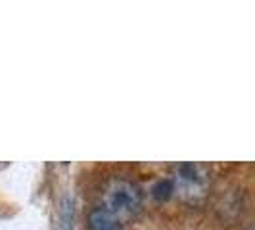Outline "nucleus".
Instances as JSON below:
<instances>
[{
    "mask_svg": "<svg viewBox=\"0 0 255 230\" xmlns=\"http://www.w3.org/2000/svg\"><path fill=\"white\" fill-rule=\"evenodd\" d=\"M87 230H123V225L117 219L112 217L106 209L96 207L90 211Z\"/></svg>",
    "mask_w": 255,
    "mask_h": 230,
    "instance_id": "7ed1b4c3",
    "label": "nucleus"
},
{
    "mask_svg": "<svg viewBox=\"0 0 255 230\" xmlns=\"http://www.w3.org/2000/svg\"><path fill=\"white\" fill-rule=\"evenodd\" d=\"M173 196H179L186 204H200L207 196L211 173L202 163H180L171 175Z\"/></svg>",
    "mask_w": 255,
    "mask_h": 230,
    "instance_id": "f03ea898",
    "label": "nucleus"
},
{
    "mask_svg": "<svg viewBox=\"0 0 255 230\" xmlns=\"http://www.w3.org/2000/svg\"><path fill=\"white\" fill-rule=\"evenodd\" d=\"M102 209H106L123 227L130 219H134L142 209L140 188L127 179H114L104 190Z\"/></svg>",
    "mask_w": 255,
    "mask_h": 230,
    "instance_id": "f257e3e1",
    "label": "nucleus"
},
{
    "mask_svg": "<svg viewBox=\"0 0 255 230\" xmlns=\"http://www.w3.org/2000/svg\"><path fill=\"white\" fill-rule=\"evenodd\" d=\"M152 194L155 200H169L173 196V184L169 179H161L155 182V186L152 188Z\"/></svg>",
    "mask_w": 255,
    "mask_h": 230,
    "instance_id": "20e7f679",
    "label": "nucleus"
}]
</instances>
